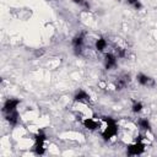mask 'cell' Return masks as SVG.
Here are the masks:
<instances>
[{
	"label": "cell",
	"mask_w": 157,
	"mask_h": 157,
	"mask_svg": "<svg viewBox=\"0 0 157 157\" xmlns=\"http://www.w3.org/2000/svg\"><path fill=\"white\" fill-rule=\"evenodd\" d=\"M103 121L105 123V129L103 130L102 135L105 140L110 139L112 136H114L118 131V128H117V123L112 119V118H103Z\"/></svg>",
	"instance_id": "cell-1"
},
{
	"label": "cell",
	"mask_w": 157,
	"mask_h": 157,
	"mask_svg": "<svg viewBox=\"0 0 157 157\" xmlns=\"http://www.w3.org/2000/svg\"><path fill=\"white\" fill-rule=\"evenodd\" d=\"M44 141H45V135H44L42 131H38V134H37V136H36V153L43 155V153L45 152Z\"/></svg>",
	"instance_id": "cell-2"
},
{
	"label": "cell",
	"mask_w": 157,
	"mask_h": 157,
	"mask_svg": "<svg viewBox=\"0 0 157 157\" xmlns=\"http://www.w3.org/2000/svg\"><path fill=\"white\" fill-rule=\"evenodd\" d=\"M145 150V146L144 144H141L140 141H136L135 144L128 146V153L131 155V156H135V155H141Z\"/></svg>",
	"instance_id": "cell-3"
},
{
	"label": "cell",
	"mask_w": 157,
	"mask_h": 157,
	"mask_svg": "<svg viewBox=\"0 0 157 157\" xmlns=\"http://www.w3.org/2000/svg\"><path fill=\"white\" fill-rule=\"evenodd\" d=\"M136 78H137L139 83H141L142 86H147V87H152V86H155V80H153L152 77L145 75V74H137Z\"/></svg>",
	"instance_id": "cell-4"
},
{
	"label": "cell",
	"mask_w": 157,
	"mask_h": 157,
	"mask_svg": "<svg viewBox=\"0 0 157 157\" xmlns=\"http://www.w3.org/2000/svg\"><path fill=\"white\" fill-rule=\"evenodd\" d=\"M18 103H20L18 99H12V98L7 99L5 102V104H4L2 112L4 113H9V112H12V110H16V107L18 105Z\"/></svg>",
	"instance_id": "cell-5"
},
{
	"label": "cell",
	"mask_w": 157,
	"mask_h": 157,
	"mask_svg": "<svg viewBox=\"0 0 157 157\" xmlns=\"http://www.w3.org/2000/svg\"><path fill=\"white\" fill-rule=\"evenodd\" d=\"M72 45H74V49H75L76 54H80L81 53V49H82V45H83V36L82 34L76 36L72 39Z\"/></svg>",
	"instance_id": "cell-6"
},
{
	"label": "cell",
	"mask_w": 157,
	"mask_h": 157,
	"mask_svg": "<svg viewBox=\"0 0 157 157\" xmlns=\"http://www.w3.org/2000/svg\"><path fill=\"white\" fill-rule=\"evenodd\" d=\"M115 64H117V56L113 55L112 53L105 54V56H104V65H105V67L107 69H112V67L115 66Z\"/></svg>",
	"instance_id": "cell-7"
},
{
	"label": "cell",
	"mask_w": 157,
	"mask_h": 157,
	"mask_svg": "<svg viewBox=\"0 0 157 157\" xmlns=\"http://www.w3.org/2000/svg\"><path fill=\"white\" fill-rule=\"evenodd\" d=\"M83 125H85V128L88 129V130H96V129L99 126V124L97 123V120H94V119H92V118L85 119V120H83Z\"/></svg>",
	"instance_id": "cell-8"
},
{
	"label": "cell",
	"mask_w": 157,
	"mask_h": 157,
	"mask_svg": "<svg viewBox=\"0 0 157 157\" xmlns=\"http://www.w3.org/2000/svg\"><path fill=\"white\" fill-rule=\"evenodd\" d=\"M4 114H5V118H6V120H7L10 124L15 125V124L17 123V118H18L17 110H12V112H9V113H4Z\"/></svg>",
	"instance_id": "cell-9"
},
{
	"label": "cell",
	"mask_w": 157,
	"mask_h": 157,
	"mask_svg": "<svg viewBox=\"0 0 157 157\" xmlns=\"http://www.w3.org/2000/svg\"><path fill=\"white\" fill-rule=\"evenodd\" d=\"M129 83V75H124L118 78L117 81V90H123Z\"/></svg>",
	"instance_id": "cell-10"
},
{
	"label": "cell",
	"mask_w": 157,
	"mask_h": 157,
	"mask_svg": "<svg viewBox=\"0 0 157 157\" xmlns=\"http://www.w3.org/2000/svg\"><path fill=\"white\" fill-rule=\"evenodd\" d=\"M75 101L76 102H88L90 101V96L85 92V91H78L76 94H75Z\"/></svg>",
	"instance_id": "cell-11"
},
{
	"label": "cell",
	"mask_w": 157,
	"mask_h": 157,
	"mask_svg": "<svg viewBox=\"0 0 157 157\" xmlns=\"http://www.w3.org/2000/svg\"><path fill=\"white\" fill-rule=\"evenodd\" d=\"M105 47H107V40L104 38H99L96 40V49L98 52H103L105 49Z\"/></svg>",
	"instance_id": "cell-12"
},
{
	"label": "cell",
	"mask_w": 157,
	"mask_h": 157,
	"mask_svg": "<svg viewBox=\"0 0 157 157\" xmlns=\"http://www.w3.org/2000/svg\"><path fill=\"white\" fill-rule=\"evenodd\" d=\"M139 125L144 130H150V123H148L147 119H140L139 120Z\"/></svg>",
	"instance_id": "cell-13"
},
{
	"label": "cell",
	"mask_w": 157,
	"mask_h": 157,
	"mask_svg": "<svg viewBox=\"0 0 157 157\" xmlns=\"http://www.w3.org/2000/svg\"><path fill=\"white\" fill-rule=\"evenodd\" d=\"M142 108H144V105H142V103H140V102H135L134 104H132V112L134 113H140L141 110H142Z\"/></svg>",
	"instance_id": "cell-14"
},
{
	"label": "cell",
	"mask_w": 157,
	"mask_h": 157,
	"mask_svg": "<svg viewBox=\"0 0 157 157\" xmlns=\"http://www.w3.org/2000/svg\"><path fill=\"white\" fill-rule=\"evenodd\" d=\"M72 2H75V4H77V5H80V6H82L83 9H90V4L87 2V0H72Z\"/></svg>",
	"instance_id": "cell-15"
},
{
	"label": "cell",
	"mask_w": 157,
	"mask_h": 157,
	"mask_svg": "<svg viewBox=\"0 0 157 157\" xmlns=\"http://www.w3.org/2000/svg\"><path fill=\"white\" fill-rule=\"evenodd\" d=\"M128 4L131 5V6H134L136 10L141 9V2H140V0H128Z\"/></svg>",
	"instance_id": "cell-16"
}]
</instances>
